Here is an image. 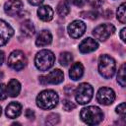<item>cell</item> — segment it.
<instances>
[{
  "label": "cell",
  "instance_id": "cell-1",
  "mask_svg": "<svg viewBox=\"0 0 126 126\" xmlns=\"http://www.w3.org/2000/svg\"><path fill=\"white\" fill-rule=\"evenodd\" d=\"M58 94L52 90H45L39 93L36 97V104L41 109H52L58 103Z\"/></svg>",
  "mask_w": 126,
  "mask_h": 126
},
{
  "label": "cell",
  "instance_id": "cell-2",
  "mask_svg": "<svg viewBox=\"0 0 126 126\" xmlns=\"http://www.w3.org/2000/svg\"><path fill=\"white\" fill-rule=\"evenodd\" d=\"M81 119L88 125H96L103 119V113L97 106H87L81 110Z\"/></svg>",
  "mask_w": 126,
  "mask_h": 126
},
{
  "label": "cell",
  "instance_id": "cell-3",
  "mask_svg": "<svg viewBox=\"0 0 126 126\" xmlns=\"http://www.w3.org/2000/svg\"><path fill=\"white\" fill-rule=\"evenodd\" d=\"M116 69V64L115 60L106 54H103L99 57L98 59V72L99 74L105 78V79H110L113 77Z\"/></svg>",
  "mask_w": 126,
  "mask_h": 126
},
{
  "label": "cell",
  "instance_id": "cell-4",
  "mask_svg": "<svg viewBox=\"0 0 126 126\" xmlns=\"http://www.w3.org/2000/svg\"><path fill=\"white\" fill-rule=\"evenodd\" d=\"M55 62V56L50 50H40L36 53L34 58V64L40 71H46L53 66Z\"/></svg>",
  "mask_w": 126,
  "mask_h": 126
},
{
  "label": "cell",
  "instance_id": "cell-5",
  "mask_svg": "<svg viewBox=\"0 0 126 126\" xmlns=\"http://www.w3.org/2000/svg\"><path fill=\"white\" fill-rule=\"evenodd\" d=\"M94 89L93 87L88 83H82L78 86V88L75 91V98L78 103L80 104H86L90 102V100L93 97Z\"/></svg>",
  "mask_w": 126,
  "mask_h": 126
},
{
  "label": "cell",
  "instance_id": "cell-6",
  "mask_svg": "<svg viewBox=\"0 0 126 126\" xmlns=\"http://www.w3.org/2000/svg\"><path fill=\"white\" fill-rule=\"evenodd\" d=\"M27 64V58L24 52L21 50H14L8 58V65L16 71H20L25 68Z\"/></svg>",
  "mask_w": 126,
  "mask_h": 126
},
{
  "label": "cell",
  "instance_id": "cell-7",
  "mask_svg": "<svg viewBox=\"0 0 126 126\" xmlns=\"http://www.w3.org/2000/svg\"><path fill=\"white\" fill-rule=\"evenodd\" d=\"M114 32H115V28H114L113 25H111V24H101V25H99V26H97L96 28L94 29L93 34L96 39H98L100 41H104L111 34H113Z\"/></svg>",
  "mask_w": 126,
  "mask_h": 126
},
{
  "label": "cell",
  "instance_id": "cell-8",
  "mask_svg": "<svg viewBox=\"0 0 126 126\" xmlns=\"http://www.w3.org/2000/svg\"><path fill=\"white\" fill-rule=\"evenodd\" d=\"M96 98L97 101L100 104L103 105H109L111 104L114 99H115V93L112 89L110 88H106V87H102L98 90L97 94H96Z\"/></svg>",
  "mask_w": 126,
  "mask_h": 126
},
{
  "label": "cell",
  "instance_id": "cell-9",
  "mask_svg": "<svg viewBox=\"0 0 126 126\" xmlns=\"http://www.w3.org/2000/svg\"><path fill=\"white\" fill-rule=\"evenodd\" d=\"M63 80H64V74L59 69H55V70L51 71L46 76L39 77V81L42 85H47V84L57 85V84H60Z\"/></svg>",
  "mask_w": 126,
  "mask_h": 126
},
{
  "label": "cell",
  "instance_id": "cell-10",
  "mask_svg": "<svg viewBox=\"0 0 126 126\" xmlns=\"http://www.w3.org/2000/svg\"><path fill=\"white\" fill-rule=\"evenodd\" d=\"M14 34L13 28L3 20H0V46L5 45Z\"/></svg>",
  "mask_w": 126,
  "mask_h": 126
},
{
  "label": "cell",
  "instance_id": "cell-11",
  "mask_svg": "<svg viewBox=\"0 0 126 126\" xmlns=\"http://www.w3.org/2000/svg\"><path fill=\"white\" fill-rule=\"evenodd\" d=\"M86 25L82 21H74L68 26V32L69 35L73 38H79L85 33Z\"/></svg>",
  "mask_w": 126,
  "mask_h": 126
},
{
  "label": "cell",
  "instance_id": "cell-12",
  "mask_svg": "<svg viewBox=\"0 0 126 126\" xmlns=\"http://www.w3.org/2000/svg\"><path fill=\"white\" fill-rule=\"evenodd\" d=\"M23 6L22 0H8L4 5V11L9 16H16L22 11Z\"/></svg>",
  "mask_w": 126,
  "mask_h": 126
},
{
  "label": "cell",
  "instance_id": "cell-13",
  "mask_svg": "<svg viewBox=\"0 0 126 126\" xmlns=\"http://www.w3.org/2000/svg\"><path fill=\"white\" fill-rule=\"evenodd\" d=\"M98 47V44L97 42L91 38V37H88L86 39H84L80 44H79V50L82 52V53H90V52H93L94 51L96 48Z\"/></svg>",
  "mask_w": 126,
  "mask_h": 126
},
{
  "label": "cell",
  "instance_id": "cell-14",
  "mask_svg": "<svg viewBox=\"0 0 126 126\" xmlns=\"http://www.w3.org/2000/svg\"><path fill=\"white\" fill-rule=\"evenodd\" d=\"M51 41H52V35H51L50 32L43 30L37 34L36 39H35V44L37 46L41 47V46H45V45L49 44Z\"/></svg>",
  "mask_w": 126,
  "mask_h": 126
},
{
  "label": "cell",
  "instance_id": "cell-15",
  "mask_svg": "<svg viewBox=\"0 0 126 126\" xmlns=\"http://www.w3.org/2000/svg\"><path fill=\"white\" fill-rule=\"evenodd\" d=\"M22 112V105L19 102L12 101L6 107V115L9 118H16Z\"/></svg>",
  "mask_w": 126,
  "mask_h": 126
},
{
  "label": "cell",
  "instance_id": "cell-16",
  "mask_svg": "<svg viewBox=\"0 0 126 126\" xmlns=\"http://www.w3.org/2000/svg\"><path fill=\"white\" fill-rule=\"evenodd\" d=\"M37 15L40 20H42L44 22H48V21H51L53 18V10L51 9L50 6L44 5V6H41L38 8Z\"/></svg>",
  "mask_w": 126,
  "mask_h": 126
},
{
  "label": "cell",
  "instance_id": "cell-17",
  "mask_svg": "<svg viewBox=\"0 0 126 126\" xmlns=\"http://www.w3.org/2000/svg\"><path fill=\"white\" fill-rule=\"evenodd\" d=\"M84 74V67L81 63L77 62V63H74L72 65V67L70 68V71H69V76L72 80L74 81H77L79 79L82 78Z\"/></svg>",
  "mask_w": 126,
  "mask_h": 126
},
{
  "label": "cell",
  "instance_id": "cell-18",
  "mask_svg": "<svg viewBox=\"0 0 126 126\" xmlns=\"http://www.w3.org/2000/svg\"><path fill=\"white\" fill-rule=\"evenodd\" d=\"M7 89V94L12 96V97H15L17 96L19 94H20V91H21V84L19 83L18 80L16 79H12L10 80V82L8 83V86L6 87Z\"/></svg>",
  "mask_w": 126,
  "mask_h": 126
},
{
  "label": "cell",
  "instance_id": "cell-19",
  "mask_svg": "<svg viewBox=\"0 0 126 126\" xmlns=\"http://www.w3.org/2000/svg\"><path fill=\"white\" fill-rule=\"evenodd\" d=\"M21 32L26 36H32L34 33V26H33V24L29 20L25 21L21 26Z\"/></svg>",
  "mask_w": 126,
  "mask_h": 126
},
{
  "label": "cell",
  "instance_id": "cell-20",
  "mask_svg": "<svg viewBox=\"0 0 126 126\" xmlns=\"http://www.w3.org/2000/svg\"><path fill=\"white\" fill-rule=\"evenodd\" d=\"M56 11L57 13L62 16V17H65L67 16L69 13H70V6L68 4V2L66 0H62L58 3L57 7H56Z\"/></svg>",
  "mask_w": 126,
  "mask_h": 126
},
{
  "label": "cell",
  "instance_id": "cell-21",
  "mask_svg": "<svg viewBox=\"0 0 126 126\" xmlns=\"http://www.w3.org/2000/svg\"><path fill=\"white\" fill-rule=\"evenodd\" d=\"M73 60V56L70 52H62L59 56V63L62 66H68Z\"/></svg>",
  "mask_w": 126,
  "mask_h": 126
},
{
  "label": "cell",
  "instance_id": "cell-22",
  "mask_svg": "<svg viewBox=\"0 0 126 126\" xmlns=\"http://www.w3.org/2000/svg\"><path fill=\"white\" fill-rule=\"evenodd\" d=\"M117 82L119 83V85L121 87H125L126 85V77H125V64L123 63L120 67V69L118 70V74H117Z\"/></svg>",
  "mask_w": 126,
  "mask_h": 126
},
{
  "label": "cell",
  "instance_id": "cell-23",
  "mask_svg": "<svg viewBox=\"0 0 126 126\" xmlns=\"http://www.w3.org/2000/svg\"><path fill=\"white\" fill-rule=\"evenodd\" d=\"M125 3H122L118 9H117V19L119 22H121L122 24L126 23V13H125Z\"/></svg>",
  "mask_w": 126,
  "mask_h": 126
},
{
  "label": "cell",
  "instance_id": "cell-24",
  "mask_svg": "<svg viewBox=\"0 0 126 126\" xmlns=\"http://www.w3.org/2000/svg\"><path fill=\"white\" fill-rule=\"evenodd\" d=\"M59 122V115L57 113H50L45 120V123L48 125H54Z\"/></svg>",
  "mask_w": 126,
  "mask_h": 126
},
{
  "label": "cell",
  "instance_id": "cell-25",
  "mask_svg": "<svg viewBox=\"0 0 126 126\" xmlns=\"http://www.w3.org/2000/svg\"><path fill=\"white\" fill-rule=\"evenodd\" d=\"M83 18H88V19H91V20H94L97 18V13L94 12V10L92 11H85V12H81L80 14Z\"/></svg>",
  "mask_w": 126,
  "mask_h": 126
},
{
  "label": "cell",
  "instance_id": "cell-26",
  "mask_svg": "<svg viewBox=\"0 0 126 126\" xmlns=\"http://www.w3.org/2000/svg\"><path fill=\"white\" fill-rule=\"evenodd\" d=\"M62 106L66 111H71L74 108H76V104L74 102H72L71 100H68V99H64L62 101Z\"/></svg>",
  "mask_w": 126,
  "mask_h": 126
},
{
  "label": "cell",
  "instance_id": "cell-27",
  "mask_svg": "<svg viewBox=\"0 0 126 126\" xmlns=\"http://www.w3.org/2000/svg\"><path fill=\"white\" fill-rule=\"evenodd\" d=\"M116 112H117L123 119L125 118V115H126V106H125V102L120 103V104L116 107Z\"/></svg>",
  "mask_w": 126,
  "mask_h": 126
},
{
  "label": "cell",
  "instance_id": "cell-28",
  "mask_svg": "<svg viewBox=\"0 0 126 126\" xmlns=\"http://www.w3.org/2000/svg\"><path fill=\"white\" fill-rule=\"evenodd\" d=\"M7 95H8V94H7V89H6L5 85L4 84H1L0 85V100L6 99L7 98Z\"/></svg>",
  "mask_w": 126,
  "mask_h": 126
},
{
  "label": "cell",
  "instance_id": "cell-29",
  "mask_svg": "<svg viewBox=\"0 0 126 126\" xmlns=\"http://www.w3.org/2000/svg\"><path fill=\"white\" fill-rule=\"evenodd\" d=\"M88 2H89V4L92 6V7H94V8H98V7H100L101 5H102V3H103V0H87Z\"/></svg>",
  "mask_w": 126,
  "mask_h": 126
},
{
  "label": "cell",
  "instance_id": "cell-30",
  "mask_svg": "<svg viewBox=\"0 0 126 126\" xmlns=\"http://www.w3.org/2000/svg\"><path fill=\"white\" fill-rule=\"evenodd\" d=\"M68 4H74L77 7H83L86 3V0H66Z\"/></svg>",
  "mask_w": 126,
  "mask_h": 126
},
{
  "label": "cell",
  "instance_id": "cell-31",
  "mask_svg": "<svg viewBox=\"0 0 126 126\" xmlns=\"http://www.w3.org/2000/svg\"><path fill=\"white\" fill-rule=\"evenodd\" d=\"M25 115L28 119H33L34 118V112L31 109H27L26 112H25Z\"/></svg>",
  "mask_w": 126,
  "mask_h": 126
},
{
  "label": "cell",
  "instance_id": "cell-32",
  "mask_svg": "<svg viewBox=\"0 0 126 126\" xmlns=\"http://www.w3.org/2000/svg\"><path fill=\"white\" fill-rule=\"evenodd\" d=\"M72 92H73V87H72V86H67V87L65 88V94H66L67 95H71Z\"/></svg>",
  "mask_w": 126,
  "mask_h": 126
},
{
  "label": "cell",
  "instance_id": "cell-33",
  "mask_svg": "<svg viewBox=\"0 0 126 126\" xmlns=\"http://www.w3.org/2000/svg\"><path fill=\"white\" fill-rule=\"evenodd\" d=\"M29 2H30L32 5H39L40 3L43 2V0H29Z\"/></svg>",
  "mask_w": 126,
  "mask_h": 126
},
{
  "label": "cell",
  "instance_id": "cell-34",
  "mask_svg": "<svg viewBox=\"0 0 126 126\" xmlns=\"http://www.w3.org/2000/svg\"><path fill=\"white\" fill-rule=\"evenodd\" d=\"M125 32H126V29H125V28L122 29L121 32H120V37H121V39H122L123 41L126 40V38H125Z\"/></svg>",
  "mask_w": 126,
  "mask_h": 126
},
{
  "label": "cell",
  "instance_id": "cell-35",
  "mask_svg": "<svg viewBox=\"0 0 126 126\" xmlns=\"http://www.w3.org/2000/svg\"><path fill=\"white\" fill-rule=\"evenodd\" d=\"M4 58H5V55H4V52L2 50H0V66L2 65L3 61H4Z\"/></svg>",
  "mask_w": 126,
  "mask_h": 126
},
{
  "label": "cell",
  "instance_id": "cell-36",
  "mask_svg": "<svg viewBox=\"0 0 126 126\" xmlns=\"http://www.w3.org/2000/svg\"><path fill=\"white\" fill-rule=\"evenodd\" d=\"M1 113H2V108H1V106H0V115H1Z\"/></svg>",
  "mask_w": 126,
  "mask_h": 126
},
{
  "label": "cell",
  "instance_id": "cell-37",
  "mask_svg": "<svg viewBox=\"0 0 126 126\" xmlns=\"http://www.w3.org/2000/svg\"><path fill=\"white\" fill-rule=\"evenodd\" d=\"M1 77H2V73L0 72V78H1Z\"/></svg>",
  "mask_w": 126,
  "mask_h": 126
}]
</instances>
